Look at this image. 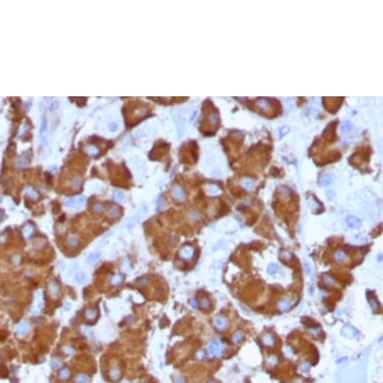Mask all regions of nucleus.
<instances>
[{
    "label": "nucleus",
    "mask_w": 383,
    "mask_h": 383,
    "mask_svg": "<svg viewBox=\"0 0 383 383\" xmlns=\"http://www.w3.org/2000/svg\"><path fill=\"white\" fill-rule=\"evenodd\" d=\"M58 106H59V104H58V102H57V101H56V102H53V103L51 104L50 108H49V109H50V111H55V108H57V107H58Z\"/></svg>",
    "instance_id": "8fccbe9b"
},
{
    "label": "nucleus",
    "mask_w": 383,
    "mask_h": 383,
    "mask_svg": "<svg viewBox=\"0 0 383 383\" xmlns=\"http://www.w3.org/2000/svg\"><path fill=\"white\" fill-rule=\"evenodd\" d=\"M62 350H63V352L64 353H66V354H71V353H73V348H71L70 346H64V347L62 348Z\"/></svg>",
    "instance_id": "ea45409f"
},
{
    "label": "nucleus",
    "mask_w": 383,
    "mask_h": 383,
    "mask_svg": "<svg viewBox=\"0 0 383 383\" xmlns=\"http://www.w3.org/2000/svg\"><path fill=\"white\" fill-rule=\"evenodd\" d=\"M29 331H30V325H29L27 322H21L16 327V333L19 336L26 335V334L29 333Z\"/></svg>",
    "instance_id": "20e7f679"
},
{
    "label": "nucleus",
    "mask_w": 383,
    "mask_h": 383,
    "mask_svg": "<svg viewBox=\"0 0 383 383\" xmlns=\"http://www.w3.org/2000/svg\"><path fill=\"white\" fill-rule=\"evenodd\" d=\"M148 280L147 279V278H141V279L138 280V283L141 285V286H145V285L148 284Z\"/></svg>",
    "instance_id": "37998d69"
},
{
    "label": "nucleus",
    "mask_w": 383,
    "mask_h": 383,
    "mask_svg": "<svg viewBox=\"0 0 383 383\" xmlns=\"http://www.w3.org/2000/svg\"><path fill=\"white\" fill-rule=\"evenodd\" d=\"M195 253V249L192 247L191 245H184L179 251V256L180 258L184 260H190L193 258Z\"/></svg>",
    "instance_id": "f03ea898"
},
{
    "label": "nucleus",
    "mask_w": 383,
    "mask_h": 383,
    "mask_svg": "<svg viewBox=\"0 0 383 383\" xmlns=\"http://www.w3.org/2000/svg\"><path fill=\"white\" fill-rule=\"evenodd\" d=\"M107 215H108L109 218H113V219L118 218L119 215H121V209H119V207L116 206V205H113V206H111V208L108 209Z\"/></svg>",
    "instance_id": "a211bd4d"
},
{
    "label": "nucleus",
    "mask_w": 383,
    "mask_h": 383,
    "mask_svg": "<svg viewBox=\"0 0 383 383\" xmlns=\"http://www.w3.org/2000/svg\"><path fill=\"white\" fill-rule=\"evenodd\" d=\"M113 198L116 202H121V200H123V194L121 191H116V192H114Z\"/></svg>",
    "instance_id": "e433bc0d"
},
{
    "label": "nucleus",
    "mask_w": 383,
    "mask_h": 383,
    "mask_svg": "<svg viewBox=\"0 0 383 383\" xmlns=\"http://www.w3.org/2000/svg\"><path fill=\"white\" fill-rule=\"evenodd\" d=\"M81 183H82V180L79 177H74V178H72L71 182H70V185H71L72 189L77 190V189H79L80 186H81Z\"/></svg>",
    "instance_id": "b1692460"
},
{
    "label": "nucleus",
    "mask_w": 383,
    "mask_h": 383,
    "mask_svg": "<svg viewBox=\"0 0 383 383\" xmlns=\"http://www.w3.org/2000/svg\"><path fill=\"white\" fill-rule=\"evenodd\" d=\"M333 257H334V260H335L336 262H338V263H342V262H345V261H347V260H348V256H347V254H346V253L344 252V251H342V250H338V251H336V252L334 253Z\"/></svg>",
    "instance_id": "9b49d317"
},
{
    "label": "nucleus",
    "mask_w": 383,
    "mask_h": 383,
    "mask_svg": "<svg viewBox=\"0 0 383 383\" xmlns=\"http://www.w3.org/2000/svg\"><path fill=\"white\" fill-rule=\"evenodd\" d=\"M207 383H217V382H216V381H215V380H213V379H211V380H209V381H208V382H207Z\"/></svg>",
    "instance_id": "603ef678"
},
{
    "label": "nucleus",
    "mask_w": 383,
    "mask_h": 383,
    "mask_svg": "<svg viewBox=\"0 0 383 383\" xmlns=\"http://www.w3.org/2000/svg\"><path fill=\"white\" fill-rule=\"evenodd\" d=\"M97 316V309L94 308V307H89L85 310V318L89 321H93L96 320Z\"/></svg>",
    "instance_id": "ddd939ff"
},
{
    "label": "nucleus",
    "mask_w": 383,
    "mask_h": 383,
    "mask_svg": "<svg viewBox=\"0 0 383 383\" xmlns=\"http://www.w3.org/2000/svg\"><path fill=\"white\" fill-rule=\"evenodd\" d=\"M99 260V256L97 255V254H90V255L87 257V262L89 263V264H96V263L97 262V261Z\"/></svg>",
    "instance_id": "473e14b6"
},
{
    "label": "nucleus",
    "mask_w": 383,
    "mask_h": 383,
    "mask_svg": "<svg viewBox=\"0 0 383 383\" xmlns=\"http://www.w3.org/2000/svg\"><path fill=\"white\" fill-rule=\"evenodd\" d=\"M13 262H14V264H19L20 263V256L19 255H14V257H13Z\"/></svg>",
    "instance_id": "de8ad7c7"
},
{
    "label": "nucleus",
    "mask_w": 383,
    "mask_h": 383,
    "mask_svg": "<svg viewBox=\"0 0 383 383\" xmlns=\"http://www.w3.org/2000/svg\"><path fill=\"white\" fill-rule=\"evenodd\" d=\"M173 197H174V199L175 200V201L183 202L185 200V198H186V195H185V192L182 188L177 186L173 189Z\"/></svg>",
    "instance_id": "39448f33"
},
{
    "label": "nucleus",
    "mask_w": 383,
    "mask_h": 383,
    "mask_svg": "<svg viewBox=\"0 0 383 383\" xmlns=\"http://www.w3.org/2000/svg\"><path fill=\"white\" fill-rule=\"evenodd\" d=\"M215 326L219 329V330H223L228 326V320L226 317L224 316H217L215 318Z\"/></svg>",
    "instance_id": "423d86ee"
},
{
    "label": "nucleus",
    "mask_w": 383,
    "mask_h": 383,
    "mask_svg": "<svg viewBox=\"0 0 383 383\" xmlns=\"http://www.w3.org/2000/svg\"><path fill=\"white\" fill-rule=\"evenodd\" d=\"M7 241V235L6 234H2L0 236V244H5Z\"/></svg>",
    "instance_id": "c03bdc74"
},
{
    "label": "nucleus",
    "mask_w": 383,
    "mask_h": 383,
    "mask_svg": "<svg viewBox=\"0 0 383 383\" xmlns=\"http://www.w3.org/2000/svg\"><path fill=\"white\" fill-rule=\"evenodd\" d=\"M109 378L113 381H118V380L121 378V370L119 367H113L111 370H109Z\"/></svg>",
    "instance_id": "9d476101"
},
{
    "label": "nucleus",
    "mask_w": 383,
    "mask_h": 383,
    "mask_svg": "<svg viewBox=\"0 0 383 383\" xmlns=\"http://www.w3.org/2000/svg\"><path fill=\"white\" fill-rule=\"evenodd\" d=\"M300 369H301V371H303V372H308L310 367H309L308 364H303V365H301V368H300Z\"/></svg>",
    "instance_id": "a18cd8bd"
},
{
    "label": "nucleus",
    "mask_w": 383,
    "mask_h": 383,
    "mask_svg": "<svg viewBox=\"0 0 383 383\" xmlns=\"http://www.w3.org/2000/svg\"><path fill=\"white\" fill-rule=\"evenodd\" d=\"M35 301H36V303H35L36 308H37L38 310L42 309L43 308V296H42V293H41V292H37L36 297H35Z\"/></svg>",
    "instance_id": "4be33fe9"
},
{
    "label": "nucleus",
    "mask_w": 383,
    "mask_h": 383,
    "mask_svg": "<svg viewBox=\"0 0 383 383\" xmlns=\"http://www.w3.org/2000/svg\"><path fill=\"white\" fill-rule=\"evenodd\" d=\"M70 375H71V372H70V370L66 367L62 368V369L59 371V373H58V376H59L60 379H62V380L68 379V378L70 377Z\"/></svg>",
    "instance_id": "412c9836"
},
{
    "label": "nucleus",
    "mask_w": 383,
    "mask_h": 383,
    "mask_svg": "<svg viewBox=\"0 0 383 383\" xmlns=\"http://www.w3.org/2000/svg\"><path fill=\"white\" fill-rule=\"evenodd\" d=\"M367 299H368V302H369L370 307L372 308L373 311L377 312V310L379 309V304H378V300L376 299V297L373 296L371 293H367Z\"/></svg>",
    "instance_id": "f8f14e48"
},
{
    "label": "nucleus",
    "mask_w": 383,
    "mask_h": 383,
    "mask_svg": "<svg viewBox=\"0 0 383 383\" xmlns=\"http://www.w3.org/2000/svg\"><path fill=\"white\" fill-rule=\"evenodd\" d=\"M118 130V126L116 123H111L109 124V131H116Z\"/></svg>",
    "instance_id": "09e8293b"
},
{
    "label": "nucleus",
    "mask_w": 383,
    "mask_h": 383,
    "mask_svg": "<svg viewBox=\"0 0 383 383\" xmlns=\"http://www.w3.org/2000/svg\"><path fill=\"white\" fill-rule=\"evenodd\" d=\"M205 357H206V353H205L204 350L198 351V353H197V358H198V359H199V360H204Z\"/></svg>",
    "instance_id": "58836bf2"
},
{
    "label": "nucleus",
    "mask_w": 383,
    "mask_h": 383,
    "mask_svg": "<svg viewBox=\"0 0 383 383\" xmlns=\"http://www.w3.org/2000/svg\"><path fill=\"white\" fill-rule=\"evenodd\" d=\"M92 210H93L94 213L101 214V213H102V212H103L104 206L102 204H101V203H96V204L93 205V207H92Z\"/></svg>",
    "instance_id": "72a5a7b5"
},
{
    "label": "nucleus",
    "mask_w": 383,
    "mask_h": 383,
    "mask_svg": "<svg viewBox=\"0 0 383 383\" xmlns=\"http://www.w3.org/2000/svg\"><path fill=\"white\" fill-rule=\"evenodd\" d=\"M200 304H201L202 308L205 309V310H207L208 308H210V306H211V302H210V300H209L208 297H206V296L202 297L201 301H200Z\"/></svg>",
    "instance_id": "cd10ccee"
},
{
    "label": "nucleus",
    "mask_w": 383,
    "mask_h": 383,
    "mask_svg": "<svg viewBox=\"0 0 383 383\" xmlns=\"http://www.w3.org/2000/svg\"><path fill=\"white\" fill-rule=\"evenodd\" d=\"M85 152L88 153L89 155H96L98 153V148L93 145H89L85 148Z\"/></svg>",
    "instance_id": "393cba45"
},
{
    "label": "nucleus",
    "mask_w": 383,
    "mask_h": 383,
    "mask_svg": "<svg viewBox=\"0 0 383 383\" xmlns=\"http://www.w3.org/2000/svg\"><path fill=\"white\" fill-rule=\"evenodd\" d=\"M304 268H305V271H306V274L308 275V276H310V275H311V268H310V265H309L308 262L304 263Z\"/></svg>",
    "instance_id": "a19ab883"
},
{
    "label": "nucleus",
    "mask_w": 383,
    "mask_h": 383,
    "mask_svg": "<svg viewBox=\"0 0 383 383\" xmlns=\"http://www.w3.org/2000/svg\"><path fill=\"white\" fill-rule=\"evenodd\" d=\"M290 308H291V301L289 299H282L278 303V309L280 311L285 312V311H288Z\"/></svg>",
    "instance_id": "dca6fc26"
},
{
    "label": "nucleus",
    "mask_w": 383,
    "mask_h": 383,
    "mask_svg": "<svg viewBox=\"0 0 383 383\" xmlns=\"http://www.w3.org/2000/svg\"><path fill=\"white\" fill-rule=\"evenodd\" d=\"M347 225L351 228H357L360 226V221L355 217H349L347 219Z\"/></svg>",
    "instance_id": "5701e85b"
},
{
    "label": "nucleus",
    "mask_w": 383,
    "mask_h": 383,
    "mask_svg": "<svg viewBox=\"0 0 383 383\" xmlns=\"http://www.w3.org/2000/svg\"><path fill=\"white\" fill-rule=\"evenodd\" d=\"M86 281V275L84 274L83 272H79L78 274L75 276V282L77 283V284H83V283Z\"/></svg>",
    "instance_id": "bb28decb"
},
{
    "label": "nucleus",
    "mask_w": 383,
    "mask_h": 383,
    "mask_svg": "<svg viewBox=\"0 0 383 383\" xmlns=\"http://www.w3.org/2000/svg\"><path fill=\"white\" fill-rule=\"evenodd\" d=\"M243 333L242 332H235L233 334V336H232V341H233L234 343L235 344H239L241 342V341L243 340Z\"/></svg>",
    "instance_id": "a878e982"
},
{
    "label": "nucleus",
    "mask_w": 383,
    "mask_h": 383,
    "mask_svg": "<svg viewBox=\"0 0 383 383\" xmlns=\"http://www.w3.org/2000/svg\"><path fill=\"white\" fill-rule=\"evenodd\" d=\"M175 383H184V379H183V376L180 374L175 375Z\"/></svg>",
    "instance_id": "79ce46f5"
},
{
    "label": "nucleus",
    "mask_w": 383,
    "mask_h": 383,
    "mask_svg": "<svg viewBox=\"0 0 383 383\" xmlns=\"http://www.w3.org/2000/svg\"><path fill=\"white\" fill-rule=\"evenodd\" d=\"M24 192H25L26 196H27L28 198H30V199H32V200H37L38 197H39V194L37 193V191H35V190L30 186L25 187Z\"/></svg>",
    "instance_id": "f3484780"
},
{
    "label": "nucleus",
    "mask_w": 383,
    "mask_h": 383,
    "mask_svg": "<svg viewBox=\"0 0 383 383\" xmlns=\"http://www.w3.org/2000/svg\"><path fill=\"white\" fill-rule=\"evenodd\" d=\"M45 128H46V121H45V119H43V121H42V128H41V131H44Z\"/></svg>",
    "instance_id": "3c124183"
},
{
    "label": "nucleus",
    "mask_w": 383,
    "mask_h": 383,
    "mask_svg": "<svg viewBox=\"0 0 383 383\" xmlns=\"http://www.w3.org/2000/svg\"><path fill=\"white\" fill-rule=\"evenodd\" d=\"M209 354L212 357H219L222 354V345L219 341H213L208 346Z\"/></svg>",
    "instance_id": "7ed1b4c3"
},
{
    "label": "nucleus",
    "mask_w": 383,
    "mask_h": 383,
    "mask_svg": "<svg viewBox=\"0 0 383 383\" xmlns=\"http://www.w3.org/2000/svg\"><path fill=\"white\" fill-rule=\"evenodd\" d=\"M48 291L51 296H57L60 292V286L56 281H51L48 284Z\"/></svg>",
    "instance_id": "6e6552de"
},
{
    "label": "nucleus",
    "mask_w": 383,
    "mask_h": 383,
    "mask_svg": "<svg viewBox=\"0 0 383 383\" xmlns=\"http://www.w3.org/2000/svg\"><path fill=\"white\" fill-rule=\"evenodd\" d=\"M323 282L325 283V285H327V286H332L334 283H335V279L332 276H330V275H324Z\"/></svg>",
    "instance_id": "7c9ffc66"
},
{
    "label": "nucleus",
    "mask_w": 383,
    "mask_h": 383,
    "mask_svg": "<svg viewBox=\"0 0 383 383\" xmlns=\"http://www.w3.org/2000/svg\"><path fill=\"white\" fill-rule=\"evenodd\" d=\"M65 243H66V246L67 247H69V248H75V247H77L78 246V244H79V241H78V238H77L76 236H74V235H69L66 238V241H65Z\"/></svg>",
    "instance_id": "2eb2a0df"
},
{
    "label": "nucleus",
    "mask_w": 383,
    "mask_h": 383,
    "mask_svg": "<svg viewBox=\"0 0 383 383\" xmlns=\"http://www.w3.org/2000/svg\"><path fill=\"white\" fill-rule=\"evenodd\" d=\"M281 258L283 260H289V259H291L292 258V255H291V253L290 252H288V251H284L282 254H281Z\"/></svg>",
    "instance_id": "4c0bfd02"
},
{
    "label": "nucleus",
    "mask_w": 383,
    "mask_h": 383,
    "mask_svg": "<svg viewBox=\"0 0 383 383\" xmlns=\"http://www.w3.org/2000/svg\"><path fill=\"white\" fill-rule=\"evenodd\" d=\"M109 282H111V284L113 285V286H118V285L121 284V283L123 282V275L116 274V275H114V276L111 277Z\"/></svg>",
    "instance_id": "6ab92c4d"
},
{
    "label": "nucleus",
    "mask_w": 383,
    "mask_h": 383,
    "mask_svg": "<svg viewBox=\"0 0 383 383\" xmlns=\"http://www.w3.org/2000/svg\"><path fill=\"white\" fill-rule=\"evenodd\" d=\"M263 343L265 344L266 346H273L275 343L274 337H273L272 334H265L263 336Z\"/></svg>",
    "instance_id": "aec40b11"
},
{
    "label": "nucleus",
    "mask_w": 383,
    "mask_h": 383,
    "mask_svg": "<svg viewBox=\"0 0 383 383\" xmlns=\"http://www.w3.org/2000/svg\"><path fill=\"white\" fill-rule=\"evenodd\" d=\"M188 217H189L190 220L193 221V222H196V221H198V220H200V219H201V215H200V213H198L197 211L190 212V213L188 214Z\"/></svg>",
    "instance_id": "c756f323"
},
{
    "label": "nucleus",
    "mask_w": 383,
    "mask_h": 383,
    "mask_svg": "<svg viewBox=\"0 0 383 383\" xmlns=\"http://www.w3.org/2000/svg\"><path fill=\"white\" fill-rule=\"evenodd\" d=\"M191 306L193 307L194 309H197L198 307H199V305H198V302H197V300L196 299H192L191 300Z\"/></svg>",
    "instance_id": "49530a36"
},
{
    "label": "nucleus",
    "mask_w": 383,
    "mask_h": 383,
    "mask_svg": "<svg viewBox=\"0 0 383 383\" xmlns=\"http://www.w3.org/2000/svg\"><path fill=\"white\" fill-rule=\"evenodd\" d=\"M84 197L82 196H78V197H68L64 200V204L66 207H69V208H78V207L83 206L84 204Z\"/></svg>",
    "instance_id": "f257e3e1"
},
{
    "label": "nucleus",
    "mask_w": 383,
    "mask_h": 383,
    "mask_svg": "<svg viewBox=\"0 0 383 383\" xmlns=\"http://www.w3.org/2000/svg\"><path fill=\"white\" fill-rule=\"evenodd\" d=\"M28 163H29L28 153H22L18 158H16L15 162H14V165L18 168H21V167H25L26 165H28Z\"/></svg>",
    "instance_id": "0eeeda50"
},
{
    "label": "nucleus",
    "mask_w": 383,
    "mask_h": 383,
    "mask_svg": "<svg viewBox=\"0 0 383 383\" xmlns=\"http://www.w3.org/2000/svg\"><path fill=\"white\" fill-rule=\"evenodd\" d=\"M277 271H278V266H277V264H274V263L270 264L269 266H268V268H267V272H268V274H269V275L276 274Z\"/></svg>",
    "instance_id": "2f4dec72"
},
{
    "label": "nucleus",
    "mask_w": 383,
    "mask_h": 383,
    "mask_svg": "<svg viewBox=\"0 0 383 383\" xmlns=\"http://www.w3.org/2000/svg\"><path fill=\"white\" fill-rule=\"evenodd\" d=\"M75 381L77 383H88L89 378L86 374H78L75 378Z\"/></svg>",
    "instance_id": "c85d7f7f"
},
{
    "label": "nucleus",
    "mask_w": 383,
    "mask_h": 383,
    "mask_svg": "<svg viewBox=\"0 0 383 383\" xmlns=\"http://www.w3.org/2000/svg\"><path fill=\"white\" fill-rule=\"evenodd\" d=\"M45 244H46V242H45L44 240H43V239H39V240H37L35 243H34V248H35V249H41V248L43 247V246L45 245Z\"/></svg>",
    "instance_id": "c9c22d12"
},
{
    "label": "nucleus",
    "mask_w": 383,
    "mask_h": 383,
    "mask_svg": "<svg viewBox=\"0 0 383 383\" xmlns=\"http://www.w3.org/2000/svg\"><path fill=\"white\" fill-rule=\"evenodd\" d=\"M34 233V227L31 224H26L22 228V236L25 239H29Z\"/></svg>",
    "instance_id": "4468645a"
},
{
    "label": "nucleus",
    "mask_w": 383,
    "mask_h": 383,
    "mask_svg": "<svg viewBox=\"0 0 383 383\" xmlns=\"http://www.w3.org/2000/svg\"><path fill=\"white\" fill-rule=\"evenodd\" d=\"M341 332H342L343 335L346 336V337H355V336L358 334L357 330H356L354 327L347 326V325L343 327L342 330H341Z\"/></svg>",
    "instance_id": "1a4fd4ad"
},
{
    "label": "nucleus",
    "mask_w": 383,
    "mask_h": 383,
    "mask_svg": "<svg viewBox=\"0 0 383 383\" xmlns=\"http://www.w3.org/2000/svg\"><path fill=\"white\" fill-rule=\"evenodd\" d=\"M60 366H61V361H60V359H58V358H53V359L51 360V367H52L53 369H57V368H59Z\"/></svg>",
    "instance_id": "f704fd0d"
}]
</instances>
